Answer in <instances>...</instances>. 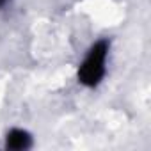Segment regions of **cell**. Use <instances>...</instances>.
<instances>
[{
  "mask_svg": "<svg viewBox=\"0 0 151 151\" xmlns=\"http://www.w3.org/2000/svg\"><path fill=\"white\" fill-rule=\"evenodd\" d=\"M6 2H7V0H0V7H2V6H4Z\"/></svg>",
  "mask_w": 151,
  "mask_h": 151,
  "instance_id": "obj_3",
  "label": "cell"
},
{
  "mask_svg": "<svg viewBox=\"0 0 151 151\" xmlns=\"http://www.w3.org/2000/svg\"><path fill=\"white\" fill-rule=\"evenodd\" d=\"M30 146V135L23 130H11L7 133V147L9 149H27Z\"/></svg>",
  "mask_w": 151,
  "mask_h": 151,
  "instance_id": "obj_2",
  "label": "cell"
},
{
  "mask_svg": "<svg viewBox=\"0 0 151 151\" xmlns=\"http://www.w3.org/2000/svg\"><path fill=\"white\" fill-rule=\"evenodd\" d=\"M107 53H109V43L107 41H98L91 48L89 55L86 57V60L82 62V66L78 69V80L84 86L94 87L101 82L103 75H105Z\"/></svg>",
  "mask_w": 151,
  "mask_h": 151,
  "instance_id": "obj_1",
  "label": "cell"
}]
</instances>
